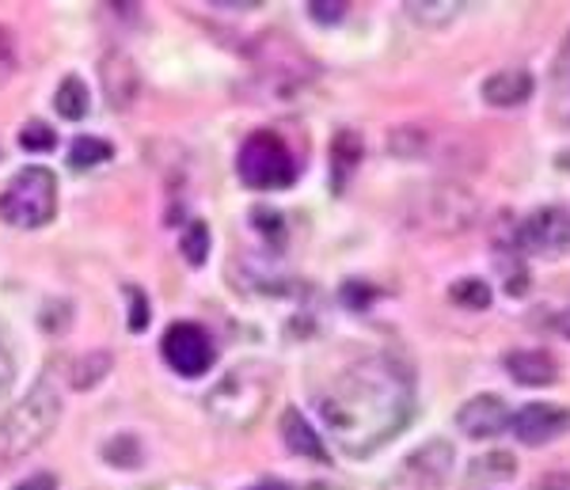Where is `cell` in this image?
Masks as SVG:
<instances>
[{
	"instance_id": "cell-6",
	"label": "cell",
	"mask_w": 570,
	"mask_h": 490,
	"mask_svg": "<svg viewBox=\"0 0 570 490\" xmlns=\"http://www.w3.org/2000/svg\"><path fill=\"white\" fill-rule=\"evenodd\" d=\"M236 171L252 190H285L297 179V160H293L289 145L274 129H259L240 145Z\"/></svg>"
},
{
	"instance_id": "cell-16",
	"label": "cell",
	"mask_w": 570,
	"mask_h": 490,
	"mask_svg": "<svg viewBox=\"0 0 570 490\" xmlns=\"http://www.w3.org/2000/svg\"><path fill=\"white\" fill-rule=\"evenodd\" d=\"M282 441H285V449H289L293 457H305V460H316V464H327L324 441H320V433L308 427V419L297 411V406H289V411L282 414Z\"/></svg>"
},
{
	"instance_id": "cell-2",
	"label": "cell",
	"mask_w": 570,
	"mask_h": 490,
	"mask_svg": "<svg viewBox=\"0 0 570 490\" xmlns=\"http://www.w3.org/2000/svg\"><path fill=\"white\" fill-rule=\"evenodd\" d=\"M274 395V373L259 362H244L228 369L220 381L209 388L206 395V414L217 422L220 430L244 433L266 414Z\"/></svg>"
},
{
	"instance_id": "cell-14",
	"label": "cell",
	"mask_w": 570,
	"mask_h": 490,
	"mask_svg": "<svg viewBox=\"0 0 570 490\" xmlns=\"http://www.w3.org/2000/svg\"><path fill=\"white\" fill-rule=\"evenodd\" d=\"M505 373L525 388H544V384H556L559 362L548 350H510V354H505Z\"/></svg>"
},
{
	"instance_id": "cell-33",
	"label": "cell",
	"mask_w": 570,
	"mask_h": 490,
	"mask_svg": "<svg viewBox=\"0 0 570 490\" xmlns=\"http://www.w3.org/2000/svg\"><path fill=\"white\" fill-rule=\"evenodd\" d=\"M556 327L570 339V308H567V312H559V316H556Z\"/></svg>"
},
{
	"instance_id": "cell-29",
	"label": "cell",
	"mask_w": 570,
	"mask_h": 490,
	"mask_svg": "<svg viewBox=\"0 0 570 490\" xmlns=\"http://www.w3.org/2000/svg\"><path fill=\"white\" fill-rule=\"evenodd\" d=\"M107 460L118 468H134L137 464V452H134V438H118L115 445H107Z\"/></svg>"
},
{
	"instance_id": "cell-11",
	"label": "cell",
	"mask_w": 570,
	"mask_h": 490,
	"mask_svg": "<svg viewBox=\"0 0 570 490\" xmlns=\"http://www.w3.org/2000/svg\"><path fill=\"white\" fill-rule=\"evenodd\" d=\"M510 430L521 445H548L570 433V411L559 403H525L518 414H510Z\"/></svg>"
},
{
	"instance_id": "cell-32",
	"label": "cell",
	"mask_w": 570,
	"mask_h": 490,
	"mask_svg": "<svg viewBox=\"0 0 570 490\" xmlns=\"http://www.w3.org/2000/svg\"><path fill=\"white\" fill-rule=\"evenodd\" d=\"M244 490H293L289 483H282V479H259V483L244 487Z\"/></svg>"
},
{
	"instance_id": "cell-28",
	"label": "cell",
	"mask_w": 570,
	"mask_h": 490,
	"mask_svg": "<svg viewBox=\"0 0 570 490\" xmlns=\"http://www.w3.org/2000/svg\"><path fill=\"white\" fill-rule=\"evenodd\" d=\"M126 297H130V331H145L149 327V301H145L141 290H126Z\"/></svg>"
},
{
	"instance_id": "cell-12",
	"label": "cell",
	"mask_w": 570,
	"mask_h": 490,
	"mask_svg": "<svg viewBox=\"0 0 570 490\" xmlns=\"http://www.w3.org/2000/svg\"><path fill=\"white\" fill-rule=\"evenodd\" d=\"M510 427V411L499 395H472L461 411H456V430L472 441L483 438H499V433Z\"/></svg>"
},
{
	"instance_id": "cell-25",
	"label": "cell",
	"mask_w": 570,
	"mask_h": 490,
	"mask_svg": "<svg viewBox=\"0 0 570 490\" xmlns=\"http://www.w3.org/2000/svg\"><path fill=\"white\" fill-rule=\"evenodd\" d=\"M389 149H392L395 156H419L422 149H426V134H422L419 126H400V129L392 134Z\"/></svg>"
},
{
	"instance_id": "cell-17",
	"label": "cell",
	"mask_w": 570,
	"mask_h": 490,
	"mask_svg": "<svg viewBox=\"0 0 570 490\" xmlns=\"http://www.w3.org/2000/svg\"><path fill=\"white\" fill-rule=\"evenodd\" d=\"M357 160H362V137H357L354 129H338L335 141H331V175H335V190L346 187V179H351V171L357 168Z\"/></svg>"
},
{
	"instance_id": "cell-9",
	"label": "cell",
	"mask_w": 570,
	"mask_h": 490,
	"mask_svg": "<svg viewBox=\"0 0 570 490\" xmlns=\"http://www.w3.org/2000/svg\"><path fill=\"white\" fill-rule=\"evenodd\" d=\"M259 69L274 80L278 91H297L312 72H316L305 53H301L297 46L285 42L282 35H266L259 42Z\"/></svg>"
},
{
	"instance_id": "cell-21",
	"label": "cell",
	"mask_w": 570,
	"mask_h": 490,
	"mask_svg": "<svg viewBox=\"0 0 570 490\" xmlns=\"http://www.w3.org/2000/svg\"><path fill=\"white\" fill-rule=\"evenodd\" d=\"M403 8H407L411 20H419L426 27H445V23H453L456 16H461V4H453V0H434V4L411 0V4H403Z\"/></svg>"
},
{
	"instance_id": "cell-4",
	"label": "cell",
	"mask_w": 570,
	"mask_h": 490,
	"mask_svg": "<svg viewBox=\"0 0 570 490\" xmlns=\"http://www.w3.org/2000/svg\"><path fill=\"white\" fill-rule=\"evenodd\" d=\"M407 217L411 225L426 228L434 236H461L480 220V198L461 183H434V187H422L411 198Z\"/></svg>"
},
{
	"instance_id": "cell-1",
	"label": "cell",
	"mask_w": 570,
	"mask_h": 490,
	"mask_svg": "<svg viewBox=\"0 0 570 490\" xmlns=\"http://www.w3.org/2000/svg\"><path fill=\"white\" fill-rule=\"evenodd\" d=\"M320 419L346 457H373L411 422L415 411V381L395 357L373 354L320 392Z\"/></svg>"
},
{
	"instance_id": "cell-3",
	"label": "cell",
	"mask_w": 570,
	"mask_h": 490,
	"mask_svg": "<svg viewBox=\"0 0 570 490\" xmlns=\"http://www.w3.org/2000/svg\"><path fill=\"white\" fill-rule=\"evenodd\" d=\"M61 419V392L50 376H42L0 422V460H20L35 452L58 430Z\"/></svg>"
},
{
	"instance_id": "cell-27",
	"label": "cell",
	"mask_w": 570,
	"mask_h": 490,
	"mask_svg": "<svg viewBox=\"0 0 570 490\" xmlns=\"http://www.w3.org/2000/svg\"><path fill=\"white\" fill-rule=\"evenodd\" d=\"M308 16L316 23H338L346 16V4H343V0H312Z\"/></svg>"
},
{
	"instance_id": "cell-23",
	"label": "cell",
	"mask_w": 570,
	"mask_h": 490,
	"mask_svg": "<svg viewBox=\"0 0 570 490\" xmlns=\"http://www.w3.org/2000/svg\"><path fill=\"white\" fill-rule=\"evenodd\" d=\"M513 457L510 452H491V457L472 460V479H510L513 476Z\"/></svg>"
},
{
	"instance_id": "cell-8",
	"label": "cell",
	"mask_w": 570,
	"mask_h": 490,
	"mask_svg": "<svg viewBox=\"0 0 570 490\" xmlns=\"http://www.w3.org/2000/svg\"><path fill=\"white\" fill-rule=\"evenodd\" d=\"M518 247H521V255L563 258L570 252V214L563 206L532 209L518 225Z\"/></svg>"
},
{
	"instance_id": "cell-15",
	"label": "cell",
	"mask_w": 570,
	"mask_h": 490,
	"mask_svg": "<svg viewBox=\"0 0 570 490\" xmlns=\"http://www.w3.org/2000/svg\"><path fill=\"white\" fill-rule=\"evenodd\" d=\"M483 104L491 107H521L532 96V72L529 69H499L483 80L480 88Z\"/></svg>"
},
{
	"instance_id": "cell-24",
	"label": "cell",
	"mask_w": 570,
	"mask_h": 490,
	"mask_svg": "<svg viewBox=\"0 0 570 490\" xmlns=\"http://www.w3.org/2000/svg\"><path fill=\"white\" fill-rule=\"evenodd\" d=\"M110 373V357L107 354H91L85 362H77V373H72V384L77 388H91L99 384Z\"/></svg>"
},
{
	"instance_id": "cell-30",
	"label": "cell",
	"mask_w": 570,
	"mask_h": 490,
	"mask_svg": "<svg viewBox=\"0 0 570 490\" xmlns=\"http://www.w3.org/2000/svg\"><path fill=\"white\" fill-rule=\"evenodd\" d=\"M12 376H16V357H12V350H8V342L0 339V400H4L8 388H12Z\"/></svg>"
},
{
	"instance_id": "cell-19",
	"label": "cell",
	"mask_w": 570,
	"mask_h": 490,
	"mask_svg": "<svg viewBox=\"0 0 570 490\" xmlns=\"http://www.w3.org/2000/svg\"><path fill=\"white\" fill-rule=\"evenodd\" d=\"M115 156V149L104 141V137H77L69 149V164L77 171H88V168H99L104 160H110Z\"/></svg>"
},
{
	"instance_id": "cell-31",
	"label": "cell",
	"mask_w": 570,
	"mask_h": 490,
	"mask_svg": "<svg viewBox=\"0 0 570 490\" xmlns=\"http://www.w3.org/2000/svg\"><path fill=\"white\" fill-rule=\"evenodd\" d=\"M16 490H58V476H50V471H39V476L16 483Z\"/></svg>"
},
{
	"instance_id": "cell-22",
	"label": "cell",
	"mask_w": 570,
	"mask_h": 490,
	"mask_svg": "<svg viewBox=\"0 0 570 490\" xmlns=\"http://www.w3.org/2000/svg\"><path fill=\"white\" fill-rule=\"evenodd\" d=\"M179 252L190 266H202L209 258V225L206 220H190L187 233L179 239Z\"/></svg>"
},
{
	"instance_id": "cell-5",
	"label": "cell",
	"mask_w": 570,
	"mask_h": 490,
	"mask_svg": "<svg viewBox=\"0 0 570 490\" xmlns=\"http://www.w3.org/2000/svg\"><path fill=\"white\" fill-rule=\"evenodd\" d=\"M53 214H58V179L50 168L31 164L8 179L0 194V220H8L12 228H42Z\"/></svg>"
},
{
	"instance_id": "cell-20",
	"label": "cell",
	"mask_w": 570,
	"mask_h": 490,
	"mask_svg": "<svg viewBox=\"0 0 570 490\" xmlns=\"http://www.w3.org/2000/svg\"><path fill=\"white\" fill-rule=\"evenodd\" d=\"M449 301L461 304L468 312H483L491 304V285L483 277H461V282L449 285Z\"/></svg>"
},
{
	"instance_id": "cell-18",
	"label": "cell",
	"mask_w": 570,
	"mask_h": 490,
	"mask_svg": "<svg viewBox=\"0 0 570 490\" xmlns=\"http://www.w3.org/2000/svg\"><path fill=\"white\" fill-rule=\"evenodd\" d=\"M53 107H58L61 118H69V122H80V118L91 110V99H88V88L80 77H66L53 91Z\"/></svg>"
},
{
	"instance_id": "cell-34",
	"label": "cell",
	"mask_w": 570,
	"mask_h": 490,
	"mask_svg": "<svg viewBox=\"0 0 570 490\" xmlns=\"http://www.w3.org/2000/svg\"><path fill=\"white\" fill-rule=\"evenodd\" d=\"M567 69H570V39L563 46V53H559V72H567Z\"/></svg>"
},
{
	"instance_id": "cell-26",
	"label": "cell",
	"mask_w": 570,
	"mask_h": 490,
	"mask_svg": "<svg viewBox=\"0 0 570 490\" xmlns=\"http://www.w3.org/2000/svg\"><path fill=\"white\" fill-rule=\"evenodd\" d=\"M20 145L27 153H50L58 145V137H53V129L46 122H27L20 129Z\"/></svg>"
},
{
	"instance_id": "cell-7",
	"label": "cell",
	"mask_w": 570,
	"mask_h": 490,
	"mask_svg": "<svg viewBox=\"0 0 570 490\" xmlns=\"http://www.w3.org/2000/svg\"><path fill=\"white\" fill-rule=\"evenodd\" d=\"M160 354L179 376H202V373H209L217 362L214 339H209L198 323H171V327L164 331Z\"/></svg>"
},
{
	"instance_id": "cell-13",
	"label": "cell",
	"mask_w": 570,
	"mask_h": 490,
	"mask_svg": "<svg viewBox=\"0 0 570 490\" xmlns=\"http://www.w3.org/2000/svg\"><path fill=\"white\" fill-rule=\"evenodd\" d=\"M99 80H104V91H107V104L115 110H126L137 99L141 91V77H137V65L130 53L122 50H110L104 65H99Z\"/></svg>"
},
{
	"instance_id": "cell-10",
	"label": "cell",
	"mask_w": 570,
	"mask_h": 490,
	"mask_svg": "<svg viewBox=\"0 0 570 490\" xmlns=\"http://www.w3.org/2000/svg\"><path fill=\"white\" fill-rule=\"evenodd\" d=\"M449 471H453V445L449 441H426L400 464L395 483L411 490H438L449 479Z\"/></svg>"
}]
</instances>
